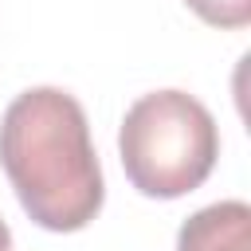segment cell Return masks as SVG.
Returning a JSON list of instances; mask_svg holds the SVG:
<instances>
[{"label":"cell","instance_id":"obj_3","mask_svg":"<svg viewBox=\"0 0 251 251\" xmlns=\"http://www.w3.org/2000/svg\"><path fill=\"white\" fill-rule=\"evenodd\" d=\"M176 251H251V208L220 200L192 212L176 231Z\"/></svg>","mask_w":251,"mask_h":251},{"label":"cell","instance_id":"obj_1","mask_svg":"<svg viewBox=\"0 0 251 251\" xmlns=\"http://www.w3.org/2000/svg\"><path fill=\"white\" fill-rule=\"evenodd\" d=\"M0 169L20 208L47 231L86 227L106 200L86 110L59 86L12 98L0 118Z\"/></svg>","mask_w":251,"mask_h":251},{"label":"cell","instance_id":"obj_5","mask_svg":"<svg viewBox=\"0 0 251 251\" xmlns=\"http://www.w3.org/2000/svg\"><path fill=\"white\" fill-rule=\"evenodd\" d=\"M0 251H12V231L4 224V216H0Z\"/></svg>","mask_w":251,"mask_h":251},{"label":"cell","instance_id":"obj_4","mask_svg":"<svg viewBox=\"0 0 251 251\" xmlns=\"http://www.w3.org/2000/svg\"><path fill=\"white\" fill-rule=\"evenodd\" d=\"M204 24H212V27H227V31H235V27H247L251 24V0H184Z\"/></svg>","mask_w":251,"mask_h":251},{"label":"cell","instance_id":"obj_2","mask_svg":"<svg viewBox=\"0 0 251 251\" xmlns=\"http://www.w3.org/2000/svg\"><path fill=\"white\" fill-rule=\"evenodd\" d=\"M118 153L129 184L141 196L176 200L212 176L220 129L200 98L184 90H153L126 110Z\"/></svg>","mask_w":251,"mask_h":251}]
</instances>
